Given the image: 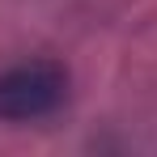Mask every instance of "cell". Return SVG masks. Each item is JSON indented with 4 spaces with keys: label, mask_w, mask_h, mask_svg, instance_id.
Instances as JSON below:
<instances>
[{
    "label": "cell",
    "mask_w": 157,
    "mask_h": 157,
    "mask_svg": "<svg viewBox=\"0 0 157 157\" xmlns=\"http://www.w3.org/2000/svg\"><path fill=\"white\" fill-rule=\"evenodd\" d=\"M68 98V72L51 59H30L0 72V119L4 123H34L55 115Z\"/></svg>",
    "instance_id": "cell-1"
}]
</instances>
